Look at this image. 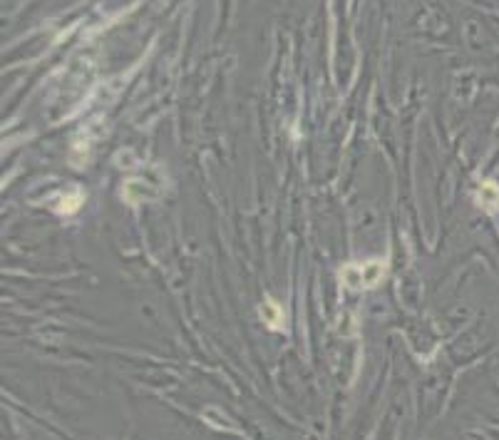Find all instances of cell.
Segmentation results:
<instances>
[{
    "mask_svg": "<svg viewBox=\"0 0 499 440\" xmlns=\"http://www.w3.org/2000/svg\"><path fill=\"white\" fill-rule=\"evenodd\" d=\"M264 316H266V321H268V326H271V329H279V326H281L279 321H283V314H281V309L273 301L266 303V309H264Z\"/></svg>",
    "mask_w": 499,
    "mask_h": 440,
    "instance_id": "obj_2",
    "label": "cell"
},
{
    "mask_svg": "<svg viewBox=\"0 0 499 440\" xmlns=\"http://www.w3.org/2000/svg\"><path fill=\"white\" fill-rule=\"evenodd\" d=\"M383 264L373 262L365 264V266H348L345 269V281L353 286V281H360V286H375L378 281H383Z\"/></svg>",
    "mask_w": 499,
    "mask_h": 440,
    "instance_id": "obj_1",
    "label": "cell"
}]
</instances>
